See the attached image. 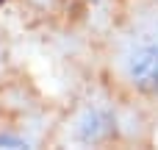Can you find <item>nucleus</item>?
Wrapping results in <instances>:
<instances>
[{
  "label": "nucleus",
  "instance_id": "obj_1",
  "mask_svg": "<svg viewBox=\"0 0 158 150\" xmlns=\"http://www.w3.org/2000/svg\"><path fill=\"white\" fill-rule=\"evenodd\" d=\"M128 75L142 92H158V45H139L131 50Z\"/></svg>",
  "mask_w": 158,
  "mask_h": 150
},
{
  "label": "nucleus",
  "instance_id": "obj_2",
  "mask_svg": "<svg viewBox=\"0 0 158 150\" xmlns=\"http://www.w3.org/2000/svg\"><path fill=\"white\" fill-rule=\"evenodd\" d=\"M0 145H11V148H28L22 139H11V136H0Z\"/></svg>",
  "mask_w": 158,
  "mask_h": 150
}]
</instances>
